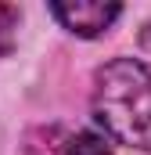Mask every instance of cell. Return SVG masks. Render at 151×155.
Listing matches in <instances>:
<instances>
[{
    "label": "cell",
    "instance_id": "4",
    "mask_svg": "<svg viewBox=\"0 0 151 155\" xmlns=\"http://www.w3.org/2000/svg\"><path fill=\"white\" fill-rule=\"evenodd\" d=\"M22 11L14 4H0V54H7L14 47V29H18Z\"/></svg>",
    "mask_w": 151,
    "mask_h": 155
},
{
    "label": "cell",
    "instance_id": "1",
    "mask_svg": "<svg viewBox=\"0 0 151 155\" xmlns=\"http://www.w3.org/2000/svg\"><path fill=\"white\" fill-rule=\"evenodd\" d=\"M94 119L126 148L151 152V69L137 58H115L94 76Z\"/></svg>",
    "mask_w": 151,
    "mask_h": 155
},
{
    "label": "cell",
    "instance_id": "3",
    "mask_svg": "<svg viewBox=\"0 0 151 155\" xmlns=\"http://www.w3.org/2000/svg\"><path fill=\"white\" fill-rule=\"evenodd\" d=\"M50 15L76 36H101L112 29V22L122 15L119 4H101V0H72V4H50Z\"/></svg>",
    "mask_w": 151,
    "mask_h": 155
},
{
    "label": "cell",
    "instance_id": "2",
    "mask_svg": "<svg viewBox=\"0 0 151 155\" xmlns=\"http://www.w3.org/2000/svg\"><path fill=\"white\" fill-rule=\"evenodd\" d=\"M25 155H112L108 137L83 126H40L25 137Z\"/></svg>",
    "mask_w": 151,
    "mask_h": 155
}]
</instances>
